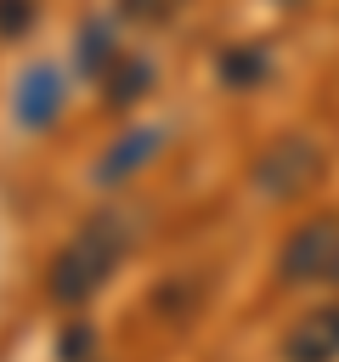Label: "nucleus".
<instances>
[{
  "instance_id": "4",
  "label": "nucleus",
  "mask_w": 339,
  "mask_h": 362,
  "mask_svg": "<svg viewBox=\"0 0 339 362\" xmlns=\"http://www.w3.org/2000/svg\"><path fill=\"white\" fill-rule=\"evenodd\" d=\"M62 102H68L62 68H56V62H28L23 79H17V90H11V119H17L23 130H51L56 113H62Z\"/></svg>"
},
{
  "instance_id": "14",
  "label": "nucleus",
  "mask_w": 339,
  "mask_h": 362,
  "mask_svg": "<svg viewBox=\"0 0 339 362\" xmlns=\"http://www.w3.org/2000/svg\"><path fill=\"white\" fill-rule=\"evenodd\" d=\"M288 6H305V0H288Z\"/></svg>"
},
{
  "instance_id": "12",
  "label": "nucleus",
  "mask_w": 339,
  "mask_h": 362,
  "mask_svg": "<svg viewBox=\"0 0 339 362\" xmlns=\"http://www.w3.org/2000/svg\"><path fill=\"white\" fill-rule=\"evenodd\" d=\"M28 23H34V0H0V34L6 40H17Z\"/></svg>"
},
{
  "instance_id": "7",
  "label": "nucleus",
  "mask_w": 339,
  "mask_h": 362,
  "mask_svg": "<svg viewBox=\"0 0 339 362\" xmlns=\"http://www.w3.org/2000/svg\"><path fill=\"white\" fill-rule=\"evenodd\" d=\"M266 74H271V51H266V45L243 40V45H226V51H220V85H226V90H254Z\"/></svg>"
},
{
  "instance_id": "6",
  "label": "nucleus",
  "mask_w": 339,
  "mask_h": 362,
  "mask_svg": "<svg viewBox=\"0 0 339 362\" xmlns=\"http://www.w3.org/2000/svg\"><path fill=\"white\" fill-rule=\"evenodd\" d=\"M282 356H288V362H339V305L305 311V317L288 328Z\"/></svg>"
},
{
  "instance_id": "9",
  "label": "nucleus",
  "mask_w": 339,
  "mask_h": 362,
  "mask_svg": "<svg viewBox=\"0 0 339 362\" xmlns=\"http://www.w3.org/2000/svg\"><path fill=\"white\" fill-rule=\"evenodd\" d=\"M119 57H124V51H113V28H107V23H85V34H79V62H85L90 74H107Z\"/></svg>"
},
{
  "instance_id": "3",
  "label": "nucleus",
  "mask_w": 339,
  "mask_h": 362,
  "mask_svg": "<svg viewBox=\"0 0 339 362\" xmlns=\"http://www.w3.org/2000/svg\"><path fill=\"white\" fill-rule=\"evenodd\" d=\"M277 272H282V283L339 277V221L333 215H316V221L294 226L288 243H282V255H277Z\"/></svg>"
},
{
  "instance_id": "2",
  "label": "nucleus",
  "mask_w": 339,
  "mask_h": 362,
  "mask_svg": "<svg viewBox=\"0 0 339 362\" xmlns=\"http://www.w3.org/2000/svg\"><path fill=\"white\" fill-rule=\"evenodd\" d=\"M316 175H322V147H316L311 136H299V130L277 136V141L254 158V170H249V181H254L260 198H299Z\"/></svg>"
},
{
  "instance_id": "5",
  "label": "nucleus",
  "mask_w": 339,
  "mask_h": 362,
  "mask_svg": "<svg viewBox=\"0 0 339 362\" xmlns=\"http://www.w3.org/2000/svg\"><path fill=\"white\" fill-rule=\"evenodd\" d=\"M158 153H164V130H158V124H136V130L113 136V141L96 153L90 181H96V187H124V181H130L136 170H147Z\"/></svg>"
},
{
  "instance_id": "11",
  "label": "nucleus",
  "mask_w": 339,
  "mask_h": 362,
  "mask_svg": "<svg viewBox=\"0 0 339 362\" xmlns=\"http://www.w3.org/2000/svg\"><path fill=\"white\" fill-rule=\"evenodd\" d=\"M90 345H96V334H90V322H68L62 328V362H90Z\"/></svg>"
},
{
  "instance_id": "10",
  "label": "nucleus",
  "mask_w": 339,
  "mask_h": 362,
  "mask_svg": "<svg viewBox=\"0 0 339 362\" xmlns=\"http://www.w3.org/2000/svg\"><path fill=\"white\" fill-rule=\"evenodd\" d=\"M192 300H198V283H192V277H175V283H164V288L153 294V305H158L170 322H186V317H192Z\"/></svg>"
},
{
  "instance_id": "8",
  "label": "nucleus",
  "mask_w": 339,
  "mask_h": 362,
  "mask_svg": "<svg viewBox=\"0 0 339 362\" xmlns=\"http://www.w3.org/2000/svg\"><path fill=\"white\" fill-rule=\"evenodd\" d=\"M102 90H107V107H130L153 90V62L147 57H119L107 74H102Z\"/></svg>"
},
{
  "instance_id": "13",
  "label": "nucleus",
  "mask_w": 339,
  "mask_h": 362,
  "mask_svg": "<svg viewBox=\"0 0 339 362\" xmlns=\"http://www.w3.org/2000/svg\"><path fill=\"white\" fill-rule=\"evenodd\" d=\"M175 6H181V0H124V11H130V17H147V23H164Z\"/></svg>"
},
{
  "instance_id": "1",
  "label": "nucleus",
  "mask_w": 339,
  "mask_h": 362,
  "mask_svg": "<svg viewBox=\"0 0 339 362\" xmlns=\"http://www.w3.org/2000/svg\"><path fill=\"white\" fill-rule=\"evenodd\" d=\"M124 249H130V226H124L119 215L85 221L79 238H73L68 249H56V260H51V277H45L51 300H56V305H85V300L107 283V272L124 260Z\"/></svg>"
}]
</instances>
